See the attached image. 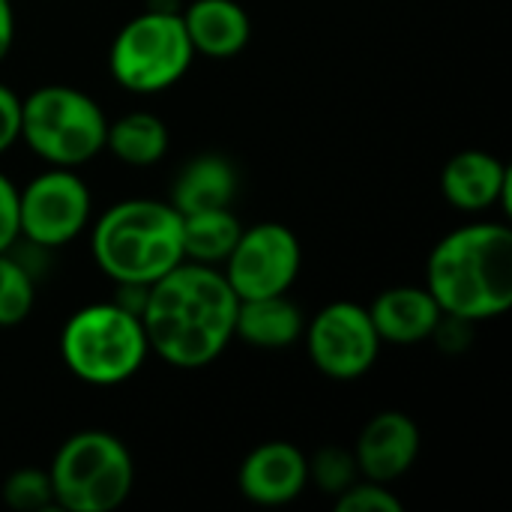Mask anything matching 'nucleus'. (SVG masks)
I'll return each mask as SVG.
<instances>
[{
  "label": "nucleus",
  "mask_w": 512,
  "mask_h": 512,
  "mask_svg": "<svg viewBox=\"0 0 512 512\" xmlns=\"http://www.w3.org/2000/svg\"><path fill=\"white\" fill-rule=\"evenodd\" d=\"M237 306L240 300L219 267L180 261L144 294L147 345L174 369H204L234 342Z\"/></svg>",
  "instance_id": "f257e3e1"
},
{
  "label": "nucleus",
  "mask_w": 512,
  "mask_h": 512,
  "mask_svg": "<svg viewBox=\"0 0 512 512\" xmlns=\"http://www.w3.org/2000/svg\"><path fill=\"white\" fill-rule=\"evenodd\" d=\"M426 291L444 318L465 324L501 318L512 306V231L501 222L465 225L435 243Z\"/></svg>",
  "instance_id": "f03ea898"
},
{
  "label": "nucleus",
  "mask_w": 512,
  "mask_h": 512,
  "mask_svg": "<svg viewBox=\"0 0 512 512\" xmlns=\"http://www.w3.org/2000/svg\"><path fill=\"white\" fill-rule=\"evenodd\" d=\"M90 252L114 285L150 288L183 261L180 213L153 198L117 201L96 219Z\"/></svg>",
  "instance_id": "7ed1b4c3"
},
{
  "label": "nucleus",
  "mask_w": 512,
  "mask_h": 512,
  "mask_svg": "<svg viewBox=\"0 0 512 512\" xmlns=\"http://www.w3.org/2000/svg\"><path fill=\"white\" fill-rule=\"evenodd\" d=\"M150 354L141 315L114 303H90L60 333L63 366L90 387H117L138 375Z\"/></svg>",
  "instance_id": "20e7f679"
},
{
  "label": "nucleus",
  "mask_w": 512,
  "mask_h": 512,
  "mask_svg": "<svg viewBox=\"0 0 512 512\" xmlns=\"http://www.w3.org/2000/svg\"><path fill=\"white\" fill-rule=\"evenodd\" d=\"M54 507L66 512L120 510L135 486V462L129 447L102 429L69 435L48 468Z\"/></svg>",
  "instance_id": "39448f33"
},
{
  "label": "nucleus",
  "mask_w": 512,
  "mask_h": 512,
  "mask_svg": "<svg viewBox=\"0 0 512 512\" xmlns=\"http://www.w3.org/2000/svg\"><path fill=\"white\" fill-rule=\"evenodd\" d=\"M108 120L93 96L45 84L21 99V141L54 168H78L105 150Z\"/></svg>",
  "instance_id": "423d86ee"
},
{
  "label": "nucleus",
  "mask_w": 512,
  "mask_h": 512,
  "mask_svg": "<svg viewBox=\"0 0 512 512\" xmlns=\"http://www.w3.org/2000/svg\"><path fill=\"white\" fill-rule=\"evenodd\" d=\"M192 57L195 51L180 12L153 6L117 30L108 69L123 90L150 96L174 87L189 72Z\"/></svg>",
  "instance_id": "0eeeda50"
},
{
  "label": "nucleus",
  "mask_w": 512,
  "mask_h": 512,
  "mask_svg": "<svg viewBox=\"0 0 512 512\" xmlns=\"http://www.w3.org/2000/svg\"><path fill=\"white\" fill-rule=\"evenodd\" d=\"M93 198L75 168H48L18 189V237L36 249H60L90 225Z\"/></svg>",
  "instance_id": "6e6552de"
},
{
  "label": "nucleus",
  "mask_w": 512,
  "mask_h": 512,
  "mask_svg": "<svg viewBox=\"0 0 512 512\" xmlns=\"http://www.w3.org/2000/svg\"><path fill=\"white\" fill-rule=\"evenodd\" d=\"M303 267V246L282 222H258L243 228L237 246L225 258L222 276L237 300L288 294Z\"/></svg>",
  "instance_id": "1a4fd4ad"
},
{
  "label": "nucleus",
  "mask_w": 512,
  "mask_h": 512,
  "mask_svg": "<svg viewBox=\"0 0 512 512\" xmlns=\"http://www.w3.org/2000/svg\"><path fill=\"white\" fill-rule=\"evenodd\" d=\"M303 336L312 366L333 381H357L369 375L384 345L369 309L348 300L324 306L303 327Z\"/></svg>",
  "instance_id": "9d476101"
},
{
  "label": "nucleus",
  "mask_w": 512,
  "mask_h": 512,
  "mask_svg": "<svg viewBox=\"0 0 512 512\" xmlns=\"http://www.w3.org/2000/svg\"><path fill=\"white\" fill-rule=\"evenodd\" d=\"M420 444V426L408 414L381 411L360 429L351 453L363 480L390 486L414 468Z\"/></svg>",
  "instance_id": "9b49d317"
},
{
  "label": "nucleus",
  "mask_w": 512,
  "mask_h": 512,
  "mask_svg": "<svg viewBox=\"0 0 512 512\" xmlns=\"http://www.w3.org/2000/svg\"><path fill=\"white\" fill-rule=\"evenodd\" d=\"M306 486L309 462L288 441H267L255 447L237 471L240 495L258 507H285L297 501Z\"/></svg>",
  "instance_id": "f8f14e48"
},
{
  "label": "nucleus",
  "mask_w": 512,
  "mask_h": 512,
  "mask_svg": "<svg viewBox=\"0 0 512 512\" xmlns=\"http://www.w3.org/2000/svg\"><path fill=\"white\" fill-rule=\"evenodd\" d=\"M510 168L486 150H462L441 171L444 198L465 213H483L495 204L510 210Z\"/></svg>",
  "instance_id": "ddd939ff"
},
{
  "label": "nucleus",
  "mask_w": 512,
  "mask_h": 512,
  "mask_svg": "<svg viewBox=\"0 0 512 512\" xmlns=\"http://www.w3.org/2000/svg\"><path fill=\"white\" fill-rule=\"evenodd\" d=\"M180 18L192 51L210 60L237 57L252 39V18L237 0H192Z\"/></svg>",
  "instance_id": "4468645a"
},
{
  "label": "nucleus",
  "mask_w": 512,
  "mask_h": 512,
  "mask_svg": "<svg viewBox=\"0 0 512 512\" xmlns=\"http://www.w3.org/2000/svg\"><path fill=\"white\" fill-rule=\"evenodd\" d=\"M369 318L381 336V342L390 345H417L429 336H435L444 312L438 309L435 297L417 285H399L387 288L375 297Z\"/></svg>",
  "instance_id": "2eb2a0df"
},
{
  "label": "nucleus",
  "mask_w": 512,
  "mask_h": 512,
  "mask_svg": "<svg viewBox=\"0 0 512 512\" xmlns=\"http://www.w3.org/2000/svg\"><path fill=\"white\" fill-rule=\"evenodd\" d=\"M306 318L288 294L240 300L234 318V339L258 351H285L303 336Z\"/></svg>",
  "instance_id": "dca6fc26"
},
{
  "label": "nucleus",
  "mask_w": 512,
  "mask_h": 512,
  "mask_svg": "<svg viewBox=\"0 0 512 512\" xmlns=\"http://www.w3.org/2000/svg\"><path fill=\"white\" fill-rule=\"evenodd\" d=\"M237 168L231 159L219 153H201L192 162L183 165L177 174L168 204L183 216L195 210H213V207H231L237 195Z\"/></svg>",
  "instance_id": "f3484780"
},
{
  "label": "nucleus",
  "mask_w": 512,
  "mask_h": 512,
  "mask_svg": "<svg viewBox=\"0 0 512 512\" xmlns=\"http://www.w3.org/2000/svg\"><path fill=\"white\" fill-rule=\"evenodd\" d=\"M243 234V225L231 207L195 210L180 216V240H183V261L219 267L231 255Z\"/></svg>",
  "instance_id": "a211bd4d"
},
{
  "label": "nucleus",
  "mask_w": 512,
  "mask_h": 512,
  "mask_svg": "<svg viewBox=\"0 0 512 512\" xmlns=\"http://www.w3.org/2000/svg\"><path fill=\"white\" fill-rule=\"evenodd\" d=\"M168 126L162 123V117L150 114V111H129L120 120L108 123L105 132V147L108 153L132 168H150L156 162L165 159L168 153Z\"/></svg>",
  "instance_id": "6ab92c4d"
},
{
  "label": "nucleus",
  "mask_w": 512,
  "mask_h": 512,
  "mask_svg": "<svg viewBox=\"0 0 512 512\" xmlns=\"http://www.w3.org/2000/svg\"><path fill=\"white\" fill-rule=\"evenodd\" d=\"M36 303V282L33 273L12 258L9 252H0V327H18L27 321Z\"/></svg>",
  "instance_id": "aec40b11"
},
{
  "label": "nucleus",
  "mask_w": 512,
  "mask_h": 512,
  "mask_svg": "<svg viewBox=\"0 0 512 512\" xmlns=\"http://www.w3.org/2000/svg\"><path fill=\"white\" fill-rule=\"evenodd\" d=\"M0 495H3V504L15 512H45L54 507L48 471H36V468H21L9 474Z\"/></svg>",
  "instance_id": "412c9836"
},
{
  "label": "nucleus",
  "mask_w": 512,
  "mask_h": 512,
  "mask_svg": "<svg viewBox=\"0 0 512 512\" xmlns=\"http://www.w3.org/2000/svg\"><path fill=\"white\" fill-rule=\"evenodd\" d=\"M306 462H309V483H315L321 492H327L333 498L360 480V471H357L351 450L324 447L321 453H315V459H306Z\"/></svg>",
  "instance_id": "4be33fe9"
},
{
  "label": "nucleus",
  "mask_w": 512,
  "mask_h": 512,
  "mask_svg": "<svg viewBox=\"0 0 512 512\" xmlns=\"http://www.w3.org/2000/svg\"><path fill=\"white\" fill-rule=\"evenodd\" d=\"M336 512H402V501L390 492V486L360 477L336 495Z\"/></svg>",
  "instance_id": "5701e85b"
},
{
  "label": "nucleus",
  "mask_w": 512,
  "mask_h": 512,
  "mask_svg": "<svg viewBox=\"0 0 512 512\" xmlns=\"http://www.w3.org/2000/svg\"><path fill=\"white\" fill-rule=\"evenodd\" d=\"M18 243V189L0 171V252H9Z\"/></svg>",
  "instance_id": "b1692460"
},
{
  "label": "nucleus",
  "mask_w": 512,
  "mask_h": 512,
  "mask_svg": "<svg viewBox=\"0 0 512 512\" xmlns=\"http://www.w3.org/2000/svg\"><path fill=\"white\" fill-rule=\"evenodd\" d=\"M21 141V96L0 84V156Z\"/></svg>",
  "instance_id": "393cba45"
},
{
  "label": "nucleus",
  "mask_w": 512,
  "mask_h": 512,
  "mask_svg": "<svg viewBox=\"0 0 512 512\" xmlns=\"http://www.w3.org/2000/svg\"><path fill=\"white\" fill-rule=\"evenodd\" d=\"M15 42V9L12 0H0V63L9 57Z\"/></svg>",
  "instance_id": "a878e982"
}]
</instances>
